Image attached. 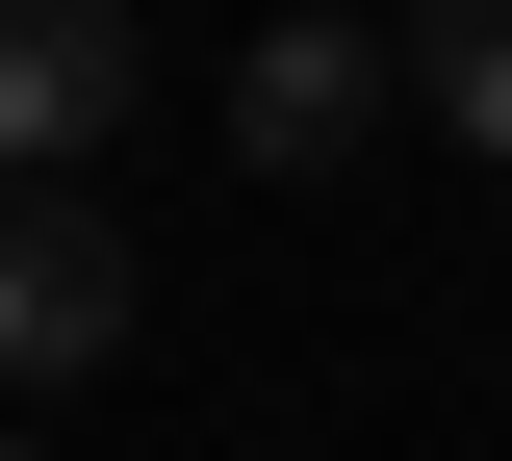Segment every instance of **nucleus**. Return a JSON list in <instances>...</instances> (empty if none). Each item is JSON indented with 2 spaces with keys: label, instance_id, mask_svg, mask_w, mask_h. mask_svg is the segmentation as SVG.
<instances>
[{
  "label": "nucleus",
  "instance_id": "nucleus-1",
  "mask_svg": "<svg viewBox=\"0 0 512 461\" xmlns=\"http://www.w3.org/2000/svg\"><path fill=\"white\" fill-rule=\"evenodd\" d=\"M128 282L154 257H128L77 180H0V385H103L128 359Z\"/></svg>",
  "mask_w": 512,
  "mask_h": 461
},
{
  "label": "nucleus",
  "instance_id": "nucleus-2",
  "mask_svg": "<svg viewBox=\"0 0 512 461\" xmlns=\"http://www.w3.org/2000/svg\"><path fill=\"white\" fill-rule=\"evenodd\" d=\"M128 103H154V26L128 0H0V180H77Z\"/></svg>",
  "mask_w": 512,
  "mask_h": 461
},
{
  "label": "nucleus",
  "instance_id": "nucleus-3",
  "mask_svg": "<svg viewBox=\"0 0 512 461\" xmlns=\"http://www.w3.org/2000/svg\"><path fill=\"white\" fill-rule=\"evenodd\" d=\"M384 77H410V52H359L333 0H308V26H256V52H231V154H256V180H333Z\"/></svg>",
  "mask_w": 512,
  "mask_h": 461
},
{
  "label": "nucleus",
  "instance_id": "nucleus-4",
  "mask_svg": "<svg viewBox=\"0 0 512 461\" xmlns=\"http://www.w3.org/2000/svg\"><path fill=\"white\" fill-rule=\"evenodd\" d=\"M410 103L461 154H512V0H410Z\"/></svg>",
  "mask_w": 512,
  "mask_h": 461
},
{
  "label": "nucleus",
  "instance_id": "nucleus-5",
  "mask_svg": "<svg viewBox=\"0 0 512 461\" xmlns=\"http://www.w3.org/2000/svg\"><path fill=\"white\" fill-rule=\"evenodd\" d=\"M0 461H26V436H0Z\"/></svg>",
  "mask_w": 512,
  "mask_h": 461
}]
</instances>
